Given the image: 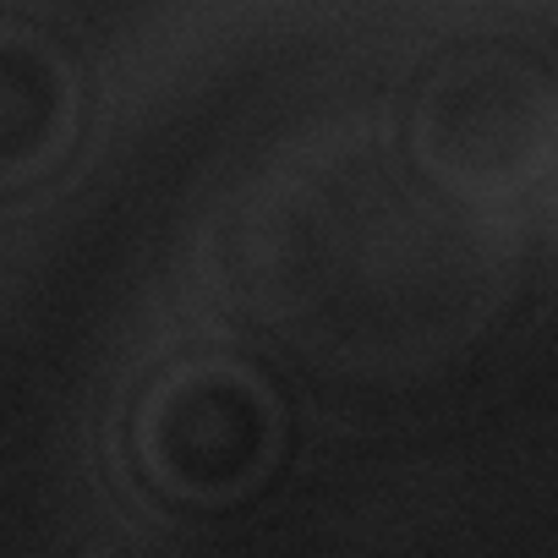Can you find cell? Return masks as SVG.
Listing matches in <instances>:
<instances>
[{
	"label": "cell",
	"mask_w": 558,
	"mask_h": 558,
	"mask_svg": "<svg viewBox=\"0 0 558 558\" xmlns=\"http://www.w3.org/2000/svg\"><path fill=\"white\" fill-rule=\"evenodd\" d=\"M411 143L438 186L460 197H514L558 159V99L525 56L476 50L427 77Z\"/></svg>",
	"instance_id": "obj_1"
},
{
	"label": "cell",
	"mask_w": 558,
	"mask_h": 558,
	"mask_svg": "<svg viewBox=\"0 0 558 558\" xmlns=\"http://www.w3.org/2000/svg\"><path fill=\"white\" fill-rule=\"evenodd\" d=\"M159 487L192 504H230L252 493L279 454V405L263 378L241 367L175 378L143 433Z\"/></svg>",
	"instance_id": "obj_2"
}]
</instances>
